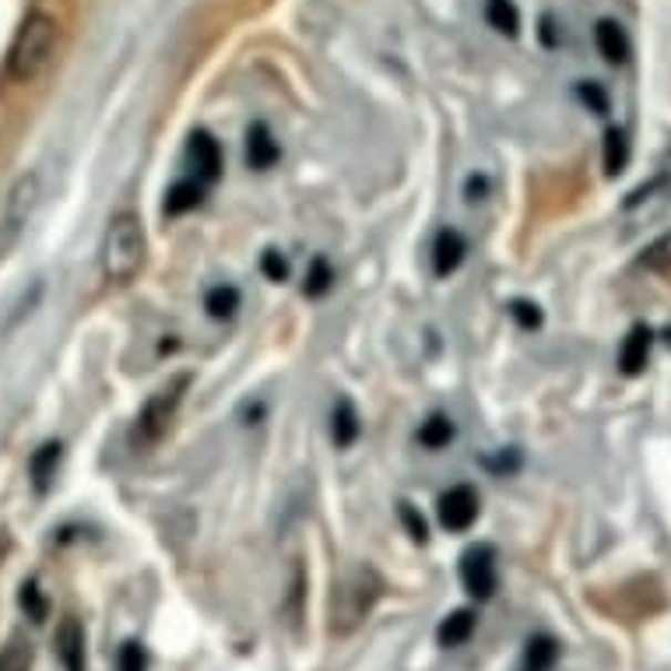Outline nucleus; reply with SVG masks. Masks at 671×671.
<instances>
[{
	"mask_svg": "<svg viewBox=\"0 0 671 671\" xmlns=\"http://www.w3.org/2000/svg\"><path fill=\"white\" fill-rule=\"evenodd\" d=\"M626 162H629V137H626V131L612 127L605 134V173L619 176L626 169Z\"/></svg>",
	"mask_w": 671,
	"mask_h": 671,
	"instance_id": "obj_20",
	"label": "nucleus"
},
{
	"mask_svg": "<svg viewBox=\"0 0 671 671\" xmlns=\"http://www.w3.org/2000/svg\"><path fill=\"white\" fill-rule=\"evenodd\" d=\"M331 281H334V275H331V268H328V260H313V268H310V275H307V285H302V292L307 296H323L331 289Z\"/></svg>",
	"mask_w": 671,
	"mask_h": 671,
	"instance_id": "obj_25",
	"label": "nucleus"
},
{
	"mask_svg": "<svg viewBox=\"0 0 671 671\" xmlns=\"http://www.w3.org/2000/svg\"><path fill=\"white\" fill-rule=\"evenodd\" d=\"M380 577L373 574V569H359V574L344 584L341 591V601H338V616L344 619V629L355 626L359 619H365V612L373 608V601L380 598Z\"/></svg>",
	"mask_w": 671,
	"mask_h": 671,
	"instance_id": "obj_5",
	"label": "nucleus"
},
{
	"mask_svg": "<svg viewBox=\"0 0 671 671\" xmlns=\"http://www.w3.org/2000/svg\"><path fill=\"white\" fill-rule=\"evenodd\" d=\"M331 436H334L338 446H352L355 436H359V412H355V404H352L349 398H341V401H338Z\"/></svg>",
	"mask_w": 671,
	"mask_h": 671,
	"instance_id": "obj_18",
	"label": "nucleus"
},
{
	"mask_svg": "<svg viewBox=\"0 0 671 671\" xmlns=\"http://www.w3.org/2000/svg\"><path fill=\"white\" fill-rule=\"evenodd\" d=\"M56 39H60V25L47 11H32L25 22L18 25L4 60V78L11 85H32V81L47 74L56 53Z\"/></svg>",
	"mask_w": 671,
	"mask_h": 671,
	"instance_id": "obj_1",
	"label": "nucleus"
},
{
	"mask_svg": "<svg viewBox=\"0 0 671 671\" xmlns=\"http://www.w3.org/2000/svg\"><path fill=\"white\" fill-rule=\"evenodd\" d=\"M510 317H514V320L520 323V328H527V331L541 328V310H538V302L514 299V302H510Z\"/></svg>",
	"mask_w": 671,
	"mask_h": 671,
	"instance_id": "obj_26",
	"label": "nucleus"
},
{
	"mask_svg": "<svg viewBox=\"0 0 671 671\" xmlns=\"http://www.w3.org/2000/svg\"><path fill=\"white\" fill-rule=\"evenodd\" d=\"M205 200V183L200 179H176L166 190V215H187Z\"/></svg>",
	"mask_w": 671,
	"mask_h": 671,
	"instance_id": "obj_14",
	"label": "nucleus"
},
{
	"mask_svg": "<svg viewBox=\"0 0 671 671\" xmlns=\"http://www.w3.org/2000/svg\"><path fill=\"white\" fill-rule=\"evenodd\" d=\"M401 517H404V524L412 527V538H415V541H425V520H422V517H419V514L412 510L409 503L401 506Z\"/></svg>",
	"mask_w": 671,
	"mask_h": 671,
	"instance_id": "obj_31",
	"label": "nucleus"
},
{
	"mask_svg": "<svg viewBox=\"0 0 671 671\" xmlns=\"http://www.w3.org/2000/svg\"><path fill=\"white\" fill-rule=\"evenodd\" d=\"M205 310L215 320H229L239 310V292L233 289V285H218V289H211L205 296Z\"/></svg>",
	"mask_w": 671,
	"mask_h": 671,
	"instance_id": "obj_23",
	"label": "nucleus"
},
{
	"mask_svg": "<svg viewBox=\"0 0 671 671\" xmlns=\"http://www.w3.org/2000/svg\"><path fill=\"white\" fill-rule=\"evenodd\" d=\"M478 510H482V499L472 485H454V489H446L436 506L440 524L454 535H464L467 527L478 520Z\"/></svg>",
	"mask_w": 671,
	"mask_h": 671,
	"instance_id": "obj_6",
	"label": "nucleus"
},
{
	"mask_svg": "<svg viewBox=\"0 0 671 671\" xmlns=\"http://www.w3.org/2000/svg\"><path fill=\"white\" fill-rule=\"evenodd\" d=\"M60 457H64L60 443H47V446H39V451H35V457H32V464H29V472H32V482H35L39 493H47L50 482L56 478Z\"/></svg>",
	"mask_w": 671,
	"mask_h": 671,
	"instance_id": "obj_16",
	"label": "nucleus"
},
{
	"mask_svg": "<svg viewBox=\"0 0 671 671\" xmlns=\"http://www.w3.org/2000/svg\"><path fill=\"white\" fill-rule=\"evenodd\" d=\"M461 584L464 591L478 598V601H489L496 595V548L493 545H472L467 553L461 556Z\"/></svg>",
	"mask_w": 671,
	"mask_h": 671,
	"instance_id": "obj_4",
	"label": "nucleus"
},
{
	"mask_svg": "<svg viewBox=\"0 0 671 671\" xmlns=\"http://www.w3.org/2000/svg\"><path fill=\"white\" fill-rule=\"evenodd\" d=\"M148 668V658H145V647L141 643H124V650H120V671H145Z\"/></svg>",
	"mask_w": 671,
	"mask_h": 671,
	"instance_id": "obj_28",
	"label": "nucleus"
},
{
	"mask_svg": "<svg viewBox=\"0 0 671 671\" xmlns=\"http://www.w3.org/2000/svg\"><path fill=\"white\" fill-rule=\"evenodd\" d=\"M640 268L658 271V275L671 271V233H664L661 239L650 242V247L643 250V257H640Z\"/></svg>",
	"mask_w": 671,
	"mask_h": 671,
	"instance_id": "obj_24",
	"label": "nucleus"
},
{
	"mask_svg": "<svg viewBox=\"0 0 671 671\" xmlns=\"http://www.w3.org/2000/svg\"><path fill=\"white\" fill-rule=\"evenodd\" d=\"M464 254H467L464 236L454 233V229H443V233L436 236V242H433V271H436L440 278L454 275L461 264H464Z\"/></svg>",
	"mask_w": 671,
	"mask_h": 671,
	"instance_id": "obj_11",
	"label": "nucleus"
},
{
	"mask_svg": "<svg viewBox=\"0 0 671 671\" xmlns=\"http://www.w3.org/2000/svg\"><path fill=\"white\" fill-rule=\"evenodd\" d=\"M472 633H475V612H472V608H457V612H451L440 622L436 640L443 647H461V643L472 640Z\"/></svg>",
	"mask_w": 671,
	"mask_h": 671,
	"instance_id": "obj_15",
	"label": "nucleus"
},
{
	"mask_svg": "<svg viewBox=\"0 0 671 671\" xmlns=\"http://www.w3.org/2000/svg\"><path fill=\"white\" fill-rule=\"evenodd\" d=\"M278 158H281V148H278L271 127L268 124H254L247 131V166L264 173V169H271Z\"/></svg>",
	"mask_w": 671,
	"mask_h": 671,
	"instance_id": "obj_9",
	"label": "nucleus"
},
{
	"mask_svg": "<svg viewBox=\"0 0 671 671\" xmlns=\"http://www.w3.org/2000/svg\"><path fill=\"white\" fill-rule=\"evenodd\" d=\"M451 440H454V422L446 415H440V412L419 425V443L430 446V451H440V446H446Z\"/></svg>",
	"mask_w": 671,
	"mask_h": 671,
	"instance_id": "obj_21",
	"label": "nucleus"
},
{
	"mask_svg": "<svg viewBox=\"0 0 671 671\" xmlns=\"http://www.w3.org/2000/svg\"><path fill=\"white\" fill-rule=\"evenodd\" d=\"M559 661V640L556 637H531L524 647V658H520V671H553Z\"/></svg>",
	"mask_w": 671,
	"mask_h": 671,
	"instance_id": "obj_13",
	"label": "nucleus"
},
{
	"mask_svg": "<svg viewBox=\"0 0 671 671\" xmlns=\"http://www.w3.org/2000/svg\"><path fill=\"white\" fill-rule=\"evenodd\" d=\"M22 608H25V616H29L32 622H43V619H47V601H43V595H39L35 584H25V587H22Z\"/></svg>",
	"mask_w": 671,
	"mask_h": 671,
	"instance_id": "obj_27",
	"label": "nucleus"
},
{
	"mask_svg": "<svg viewBox=\"0 0 671 671\" xmlns=\"http://www.w3.org/2000/svg\"><path fill=\"white\" fill-rule=\"evenodd\" d=\"M32 668V640L25 633H14L0 647V671H29Z\"/></svg>",
	"mask_w": 671,
	"mask_h": 671,
	"instance_id": "obj_19",
	"label": "nucleus"
},
{
	"mask_svg": "<svg viewBox=\"0 0 671 671\" xmlns=\"http://www.w3.org/2000/svg\"><path fill=\"white\" fill-rule=\"evenodd\" d=\"M595 43H598V53H601L612 68H619V64H626V60H629L626 29H622L619 22H612V18H601V22L595 25Z\"/></svg>",
	"mask_w": 671,
	"mask_h": 671,
	"instance_id": "obj_12",
	"label": "nucleus"
},
{
	"mask_svg": "<svg viewBox=\"0 0 671 671\" xmlns=\"http://www.w3.org/2000/svg\"><path fill=\"white\" fill-rule=\"evenodd\" d=\"M35 197H39V176L35 173H25L22 179L14 183V190H11V200H8V218L14 221H25L29 218V211H32V205H35Z\"/></svg>",
	"mask_w": 671,
	"mask_h": 671,
	"instance_id": "obj_17",
	"label": "nucleus"
},
{
	"mask_svg": "<svg viewBox=\"0 0 671 671\" xmlns=\"http://www.w3.org/2000/svg\"><path fill=\"white\" fill-rule=\"evenodd\" d=\"M485 18H489V25L503 35L520 32V14L514 8V0H489V4H485Z\"/></svg>",
	"mask_w": 671,
	"mask_h": 671,
	"instance_id": "obj_22",
	"label": "nucleus"
},
{
	"mask_svg": "<svg viewBox=\"0 0 671 671\" xmlns=\"http://www.w3.org/2000/svg\"><path fill=\"white\" fill-rule=\"evenodd\" d=\"M187 158H190V166H194V173H197L200 183H215L218 179V173H221V148H218V141L208 131H194L190 134Z\"/></svg>",
	"mask_w": 671,
	"mask_h": 671,
	"instance_id": "obj_7",
	"label": "nucleus"
},
{
	"mask_svg": "<svg viewBox=\"0 0 671 671\" xmlns=\"http://www.w3.org/2000/svg\"><path fill=\"white\" fill-rule=\"evenodd\" d=\"M145 254H148V239H145V226L134 211H120L113 215L106 239H103V275L113 285H127L141 275L145 268Z\"/></svg>",
	"mask_w": 671,
	"mask_h": 671,
	"instance_id": "obj_2",
	"label": "nucleus"
},
{
	"mask_svg": "<svg viewBox=\"0 0 671 671\" xmlns=\"http://www.w3.org/2000/svg\"><path fill=\"white\" fill-rule=\"evenodd\" d=\"M187 388H190V376L179 373V376H173L166 383V388H158L145 401V409L137 412V425H134V443L137 446H155L162 436H166L169 422H173L176 409L183 404V394H187Z\"/></svg>",
	"mask_w": 671,
	"mask_h": 671,
	"instance_id": "obj_3",
	"label": "nucleus"
},
{
	"mask_svg": "<svg viewBox=\"0 0 671 671\" xmlns=\"http://www.w3.org/2000/svg\"><path fill=\"white\" fill-rule=\"evenodd\" d=\"M650 344H654V331H650L647 323H633L622 341V352H619V370L626 376L643 373V365L650 359Z\"/></svg>",
	"mask_w": 671,
	"mask_h": 671,
	"instance_id": "obj_8",
	"label": "nucleus"
},
{
	"mask_svg": "<svg viewBox=\"0 0 671 671\" xmlns=\"http://www.w3.org/2000/svg\"><path fill=\"white\" fill-rule=\"evenodd\" d=\"M260 268H264V275H268L271 281H285V278H289V260H285L278 250H268V254H264Z\"/></svg>",
	"mask_w": 671,
	"mask_h": 671,
	"instance_id": "obj_29",
	"label": "nucleus"
},
{
	"mask_svg": "<svg viewBox=\"0 0 671 671\" xmlns=\"http://www.w3.org/2000/svg\"><path fill=\"white\" fill-rule=\"evenodd\" d=\"M580 99H584L587 106H595V113H608V95L601 92V85H595V81H584Z\"/></svg>",
	"mask_w": 671,
	"mask_h": 671,
	"instance_id": "obj_30",
	"label": "nucleus"
},
{
	"mask_svg": "<svg viewBox=\"0 0 671 671\" xmlns=\"http://www.w3.org/2000/svg\"><path fill=\"white\" fill-rule=\"evenodd\" d=\"M56 658L64 661V671H85V633L78 619H64L56 629Z\"/></svg>",
	"mask_w": 671,
	"mask_h": 671,
	"instance_id": "obj_10",
	"label": "nucleus"
}]
</instances>
